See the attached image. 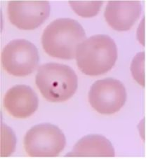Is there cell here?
Instances as JSON below:
<instances>
[{"mask_svg": "<svg viewBox=\"0 0 146 159\" xmlns=\"http://www.w3.org/2000/svg\"><path fill=\"white\" fill-rule=\"evenodd\" d=\"M51 5L47 1H12L8 4L9 21L18 28L32 30L49 18Z\"/></svg>", "mask_w": 146, "mask_h": 159, "instance_id": "52a82bcc", "label": "cell"}, {"mask_svg": "<svg viewBox=\"0 0 146 159\" xmlns=\"http://www.w3.org/2000/svg\"><path fill=\"white\" fill-rule=\"evenodd\" d=\"M126 101V90L122 82L113 78L93 83L89 92L90 105L99 114L111 115L120 111Z\"/></svg>", "mask_w": 146, "mask_h": 159, "instance_id": "8992f818", "label": "cell"}, {"mask_svg": "<svg viewBox=\"0 0 146 159\" xmlns=\"http://www.w3.org/2000/svg\"><path fill=\"white\" fill-rule=\"evenodd\" d=\"M117 59L116 43L106 34L93 35L85 39L76 50L78 67L88 76H99L109 72Z\"/></svg>", "mask_w": 146, "mask_h": 159, "instance_id": "7a4b0ae2", "label": "cell"}, {"mask_svg": "<svg viewBox=\"0 0 146 159\" xmlns=\"http://www.w3.org/2000/svg\"><path fill=\"white\" fill-rule=\"evenodd\" d=\"M85 39L86 33L79 22L71 18H59L44 30L42 44L49 56L72 60L75 57L78 46Z\"/></svg>", "mask_w": 146, "mask_h": 159, "instance_id": "6da1fadb", "label": "cell"}, {"mask_svg": "<svg viewBox=\"0 0 146 159\" xmlns=\"http://www.w3.org/2000/svg\"><path fill=\"white\" fill-rule=\"evenodd\" d=\"M36 85L46 100L51 102H61L69 100L75 93L78 76L68 65L46 63L38 69Z\"/></svg>", "mask_w": 146, "mask_h": 159, "instance_id": "3957f363", "label": "cell"}, {"mask_svg": "<svg viewBox=\"0 0 146 159\" xmlns=\"http://www.w3.org/2000/svg\"><path fill=\"white\" fill-rule=\"evenodd\" d=\"M5 130L4 129V127L2 126V131H4V134L2 133V137L5 138V142H6V145L4 147H2V150L4 148L6 149L4 152L2 153V156H9L13 152V151L15 149L16 146V138L14 134H13L12 130L10 128L7 127V125H4Z\"/></svg>", "mask_w": 146, "mask_h": 159, "instance_id": "4fadbf2b", "label": "cell"}, {"mask_svg": "<svg viewBox=\"0 0 146 159\" xmlns=\"http://www.w3.org/2000/svg\"><path fill=\"white\" fill-rule=\"evenodd\" d=\"M69 4L72 9L79 16L83 18H92L100 11L103 2L69 1Z\"/></svg>", "mask_w": 146, "mask_h": 159, "instance_id": "8fae6325", "label": "cell"}, {"mask_svg": "<svg viewBox=\"0 0 146 159\" xmlns=\"http://www.w3.org/2000/svg\"><path fill=\"white\" fill-rule=\"evenodd\" d=\"M144 52L137 54L131 67L134 79L143 86H144Z\"/></svg>", "mask_w": 146, "mask_h": 159, "instance_id": "7c38bea8", "label": "cell"}, {"mask_svg": "<svg viewBox=\"0 0 146 159\" xmlns=\"http://www.w3.org/2000/svg\"><path fill=\"white\" fill-rule=\"evenodd\" d=\"M66 139L62 130L51 123L37 124L27 131L24 148L32 157H56L64 149Z\"/></svg>", "mask_w": 146, "mask_h": 159, "instance_id": "277c9868", "label": "cell"}, {"mask_svg": "<svg viewBox=\"0 0 146 159\" xmlns=\"http://www.w3.org/2000/svg\"><path fill=\"white\" fill-rule=\"evenodd\" d=\"M142 5L138 1H110L104 13L107 23L117 31H128L140 18Z\"/></svg>", "mask_w": 146, "mask_h": 159, "instance_id": "9c48e42d", "label": "cell"}, {"mask_svg": "<svg viewBox=\"0 0 146 159\" xmlns=\"http://www.w3.org/2000/svg\"><path fill=\"white\" fill-rule=\"evenodd\" d=\"M38 103L36 93L26 85H16L11 88L4 98L6 111L16 119L30 117L37 111Z\"/></svg>", "mask_w": 146, "mask_h": 159, "instance_id": "ba28073f", "label": "cell"}, {"mask_svg": "<svg viewBox=\"0 0 146 159\" xmlns=\"http://www.w3.org/2000/svg\"><path fill=\"white\" fill-rule=\"evenodd\" d=\"M40 61L35 45L26 39L11 41L2 53V63L5 71L15 76H26L34 72Z\"/></svg>", "mask_w": 146, "mask_h": 159, "instance_id": "5b68a950", "label": "cell"}, {"mask_svg": "<svg viewBox=\"0 0 146 159\" xmlns=\"http://www.w3.org/2000/svg\"><path fill=\"white\" fill-rule=\"evenodd\" d=\"M66 156L113 157L115 149L109 139L103 135L93 134L79 139Z\"/></svg>", "mask_w": 146, "mask_h": 159, "instance_id": "30bf717a", "label": "cell"}]
</instances>
